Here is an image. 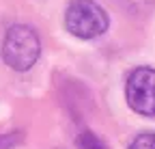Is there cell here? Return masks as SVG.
<instances>
[{
  "label": "cell",
  "mask_w": 155,
  "mask_h": 149,
  "mask_svg": "<svg viewBox=\"0 0 155 149\" xmlns=\"http://www.w3.org/2000/svg\"><path fill=\"white\" fill-rule=\"evenodd\" d=\"M41 56V39L35 28L15 24L2 39V59L13 71H28Z\"/></svg>",
  "instance_id": "6da1fadb"
},
{
  "label": "cell",
  "mask_w": 155,
  "mask_h": 149,
  "mask_svg": "<svg viewBox=\"0 0 155 149\" xmlns=\"http://www.w3.org/2000/svg\"><path fill=\"white\" fill-rule=\"evenodd\" d=\"M65 26L78 39H97L108 30L110 17L95 0H71L65 11Z\"/></svg>",
  "instance_id": "7a4b0ae2"
},
{
  "label": "cell",
  "mask_w": 155,
  "mask_h": 149,
  "mask_svg": "<svg viewBox=\"0 0 155 149\" xmlns=\"http://www.w3.org/2000/svg\"><path fill=\"white\" fill-rule=\"evenodd\" d=\"M125 97L134 113L142 117H155V69L136 67L125 84Z\"/></svg>",
  "instance_id": "3957f363"
},
{
  "label": "cell",
  "mask_w": 155,
  "mask_h": 149,
  "mask_svg": "<svg viewBox=\"0 0 155 149\" xmlns=\"http://www.w3.org/2000/svg\"><path fill=\"white\" fill-rule=\"evenodd\" d=\"M78 149H108V147L104 145V141L95 132L86 130V132H82L80 136H78Z\"/></svg>",
  "instance_id": "277c9868"
},
{
  "label": "cell",
  "mask_w": 155,
  "mask_h": 149,
  "mask_svg": "<svg viewBox=\"0 0 155 149\" xmlns=\"http://www.w3.org/2000/svg\"><path fill=\"white\" fill-rule=\"evenodd\" d=\"M127 149H155V132H140L138 136H134Z\"/></svg>",
  "instance_id": "5b68a950"
},
{
  "label": "cell",
  "mask_w": 155,
  "mask_h": 149,
  "mask_svg": "<svg viewBox=\"0 0 155 149\" xmlns=\"http://www.w3.org/2000/svg\"><path fill=\"white\" fill-rule=\"evenodd\" d=\"M19 138H22V134H17V132H13V134H0V149H11Z\"/></svg>",
  "instance_id": "8992f818"
}]
</instances>
